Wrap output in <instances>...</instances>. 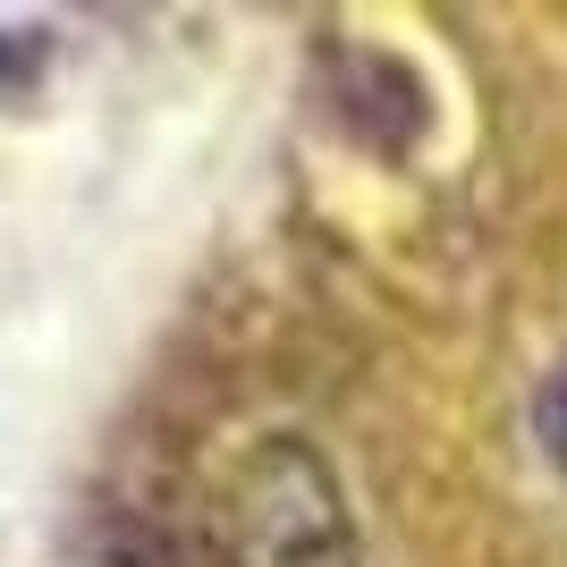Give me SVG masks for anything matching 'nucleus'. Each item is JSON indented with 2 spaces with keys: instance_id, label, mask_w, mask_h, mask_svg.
Wrapping results in <instances>:
<instances>
[{
  "instance_id": "1",
  "label": "nucleus",
  "mask_w": 567,
  "mask_h": 567,
  "mask_svg": "<svg viewBox=\"0 0 567 567\" xmlns=\"http://www.w3.org/2000/svg\"><path fill=\"white\" fill-rule=\"evenodd\" d=\"M213 534H220V567H364L348 492L322 466V450L297 432H262L229 466Z\"/></svg>"
},
{
  "instance_id": "2",
  "label": "nucleus",
  "mask_w": 567,
  "mask_h": 567,
  "mask_svg": "<svg viewBox=\"0 0 567 567\" xmlns=\"http://www.w3.org/2000/svg\"><path fill=\"white\" fill-rule=\"evenodd\" d=\"M543 432H550V450L567 457V373H559V381L543 390Z\"/></svg>"
}]
</instances>
